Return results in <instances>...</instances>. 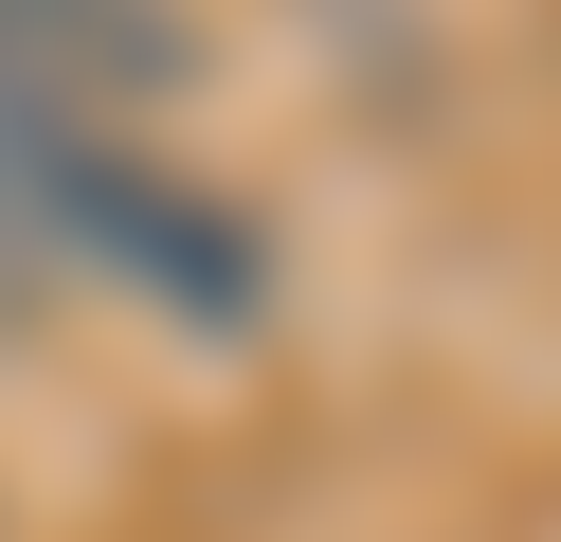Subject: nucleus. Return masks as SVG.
<instances>
[{"instance_id": "obj_1", "label": "nucleus", "mask_w": 561, "mask_h": 542, "mask_svg": "<svg viewBox=\"0 0 561 542\" xmlns=\"http://www.w3.org/2000/svg\"><path fill=\"white\" fill-rule=\"evenodd\" d=\"M0 91L127 127V108L199 91V19H182V0H0Z\"/></svg>"}, {"instance_id": "obj_2", "label": "nucleus", "mask_w": 561, "mask_h": 542, "mask_svg": "<svg viewBox=\"0 0 561 542\" xmlns=\"http://www.w3.org/2000/svg\"><path fill=\"white\" fill-rule=\"evenodd\" d=\"M37 289L55 272H37V235H19V181H0V308H37Z\"/></svg>"}]
</instances>
